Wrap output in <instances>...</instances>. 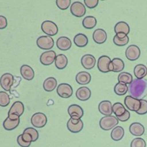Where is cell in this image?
Listing matches in <instances>:
<instances>
[{
  "label": "cell",
  "instance_id": "obj_1",
  "mask_svg": "<svg viewBox=\"0 0 147 147\" xmlns=\"http://www.w3.org/2000/svg\"><path fill=\"white\" fill-rule=\"evenodd\" d=\"M130 96L137 99H142L147 95V80L145 79H135L128 87Z\"/></svg>",
  "mask_w": 147,
  "mask_h": 147
},
{
  "label": "cell",
  "instance_id": "obj_2",
  "mask_svg": "<svg viewBox=\"0 0 147 147\" xmlns=\"http://www.w3.org/2000/svg\"><path fill=\"white\" fill-rule=\"evenodd\" d=\"M118 124V119L114 115L104 116L99 121V126L103 130H110Z\"/></svg>",
  "mask_w": 147,
  "mask_h": 147
},
{
  "label": "cell",
  "instance_id": "obj_3",
  "mask_svg": "<svg viewBox=\"0 0 147 147\" xmlns=\"http://www.w3.org/2000/svg\"><path fill=\"white\" fill-rule=\"evenodd\" d=\"M14 77L10 73L3 74L0 78V85L6 91H10L14 83Z\"/></svg>",
  "mask_w": 147,
  "mask_h": 147
},
{
  "label": "cell",
  "instance_id": "obj_4",
  "mask_svg": "<svg viewBox=\"0 0 147 147\" xmlns=\"http://www.w3.org/2000/svg\"><path fill=\"white\" fill-rule=\"evenodd\" d=\"M41 28L42 31L47 36H55L58 33V27L57 25L52 21L46 20L41 24Z\"/></svg>",
  "mask_w": 147,
  "mask_h": 147
},
{
  "label": "cell",
  "instance_id": "obj_5",
  "mask_svg": "<svg viewBox=\"0 0 147 147\" xmlns=\"http://www.w3.org/2000/svg\"><path fill=\"white\" fill-rule=\"evenodd\" d=\"M37 45L38 48L44 50H49L54 46V40L49 36H41L36 41Z\"/></svg>",
  "mask_w": 147,
  "mask_h": 147
},
{
  "label": "cell",
  "instance_id": "obj_6",
  "mask_svg": "<svg viewBox=\"0 0 147 147\" xmlns=\"http://www.w3.org/2000/svg\"><path fill=\"white\" fill-rule=\"evenodd\" d=\"M30 122L32 125L37 128L43 127L47 123V117L42 113L38 112L34 113L31 117Z\"/></svg>",
  "mask_w": 147,
  "mask_h": 147
},
{
  "label": "cell",
  "instance_id": "obj_7",
  "mask_svg": "<svg viewBox=\"0 0 147 147\" xmlns=\"http://www.w3.org/2000/svg\"><path fill=\"white\" fill-rule=\"evenodd\" d=\"M56 92L59 96L63 98H68L72 95L73 89L69 84L63 83L58 85Z\"/></svg>",
  "mask_w": 147,
  "mask_h": 147
},
{
  "label": "cell",
  "instance_id": "obj_8",
  "mask_svg": "<svg viewBox=\"0 0 147 147\" xmlns=\"http://www.w3.org/2000/svg\"><path fill=\"white\" fill-rule=\"evenodd\" d=\"M71 14L76 17H82L84 16L86 12V9L84 5L79 1L73 2L70 7Z\"/></svg>",
  "mask_w": 147,
  "mask_h": 147
},
{
  "label": "cell",
  "instance_id": "obj_9",
  "mask_svg": "<svg viewBox=\"0 0 147 147\" xmlns=\"http://www.w3.org/2000/svg\"><path fill=\"white\" fill-rule=\"evenodd\" d=\"M141 54L140 48L136 45H130L125 51V56L130 61H135L137 60Z\"/></svg>",
  "mask_w": 147,
  "mask_h": 147
},
{
  "label": "cell",
  "instance_id": "obj_10",
  "mask_svg": "<svg viewBox=\"0 0 147 147\" xmlns=\"http://www.w3.org/2000/svg\"><path fill=\"white\" fill-rule=\"evenodd\" d=\"M56 57V54L54 51H47L41 53L40 57V61L42 65H49L55 61Z\"/></svg>",
  "mask_w": 147,
  "mask_h": 147
},
{
  "label": "cell",
  "instance_id": "obj_11",
  "mask_svg": "<svg viewBox=\"0 0 147 147\" xmlns=\"http://www.w3.org/2000/svg\"><path fill=\"white\" fill-rule=\"evenodd\" d=\"M124 103L126 107L130 111L137 112L140 107L141 103L139 99L133 98L130 95L125 96Z\"/></svg>",
  "mask_w": 147,
  "mask_h": 147
},
{
  "label": "cell",
  "instance_id": "obj_12",
  "mask_svg": "<svg viewBox=\"0 0 147 147\" xmlns=\"http://www.w3.org/2000/svg\"><path fill=\"white\" fill-rule=\"evenodd\" d=\"M111 60L106 55H102L99 57L97 62V67L99 71L103 73L110 72L109 65Z\"/></svg>",
  "mask_w": 147,
  "mask_h": 147
},
{
  "label": "cell",
  "instance_id": "obj_13",
  "mask_svg": "<svg viewBox=\"0 0 147 147\" xmlns=\"http://www.w3.org/2000/svg\"><path fill=\"white\" fill-rule=\"evenodd\" d=\"M68 113L70 118L72 119H80L84 114L83 109L80 106L76 104L71 105L68 108Z\"/></svg>",
  "mask_w": 147,
  "mask_h": 147
},
{
  "label": "cell",
  "instance_id": "obj_14",
  "mask_svg": "<svg viewBox=\"0 0 147 147\" xmlns=\"http://www.w3.org/2000/svg\"><path fill=\"white\" fill-rule=\"evenodd\" d=\"M81 64L86 69L93 68L96 64L95 57L91 54H86L81 58Z\"/></svg>",
  "mask_w": 147,
  "mask_h": 147
},
{
  "label": "cell",
  "instance_id": "obj_15",
  "mask_svg": "<svg viewBox=\"0 0 147 147\" xmlns=\"http://www.w3.org/2000/svg\"><path fill=\"white\" fill-rule=\"evenodd\" d=\"M98 110L105 116L111 115L113 113V105L111 102L107 100L101 101L98 105Z\"/></svg>",
  "mask_w": 147,
  "mask_h": 147
},
{
  "label": "cell",
  "instance_id": "obj_16",
  "mask_svg": "<svg viewBox=\"0 0 147 147\" xmlns=\"http://www.w3.org/2000/svg\"><path fill=\"white\" fill-rule=\"evenodd\" d=\"M107 38V33L106 31L102 29H96L93 32L92 38L94 41L98 44H102L105 42Z\"/></svg>",
  "mask_w": 147,
  "mask_h": 147
},
{
  "label": "cell",
  "instance_id": "obj_17",
  "mask_svg": "<svg viewBox=\"0 0 147 147\" xmlns=\"http://www.w3.org/2000/svg\"><path fill=\"white\" fill-rule=\"evenodd\" d=\"M76 98L81 101H86L90 99L91 95V91L87 87L83 86L79 87L76 91Z\"/></svg>",
  "mask_w": 147,
  "mask_h": 147
},
{
  "label": "cell",
  "instance_id": "obj_18",
  "mask_svg": "<svg viewBox=\"0 0 147 147\" xmlns=\"http://www.w3.org/2000/svg\"><path fill=\"white\" fill-rule=\"evenodd\" d=\"M72 42L71 40L65 36H61L57 38L56 41V47L61 51H67L71 48Z\"/></svg>",
  "mask_w": 147,
  "mask_h": 147
},
{
  "label": "cell",
  "instance_id": "obj_19",
  "mask_svg": "<svg viewBox=\"0 0 147 147\" xmlns=\"http://www.w3.org/2000/svg\"><path fill=\"white\" fill-rule=\"evenodd\" d=\"M125 67V63L120 58H114L111 60L109 65L110 71L114 72H119L122 71Z\"/></svg>",
  "mask_w": 147,
  "mask_h": 147
},
{
  "label": "cell",
  "instance_id": "obj_20",
  "mask_svg": "<svg viewBox=\"0 0 147 147\" xmlns=\"http://www.w3.org/2000/svg\"><path fill=\"white\" fill-rule=\"evenodd\" d=\"M20 73L22 77L27 80H31L34 77V70L27 64H24L21 67Z\"/></svg>",
  "mask_w": 147,
  "mask_h": 147
},
{
  "label": "cell",
  "instance_id": "obj_21",
  "mask_svg": "<svg viewBox=\"0 0 147 147\" xmlns=\"http://www.w3.org/2000/svg\"><path fill=\"white\" fill-rule=\"evenodd\" d=\"M75 80L79 84L86 85L91 82V76L88 72L80 71L76 74Z\"/></svg>",
  "mask_w": 147,
  "mask_h": 147
},
{
  "label": "cell",
  "instance_id": "obj_22",
  "mask_svg": "<svg viewBox=\"0 0 147 147\" xmlns=\"http://www.w3.org/2000/svg\"><path fill=\"white\" fill-rule=\"evenodd\" d=\"M130 133L135 136H141L145 132L144 126L140 122H133L129 126Z\"/></svg>",
  "mask_w": 147,
  "mask_h": 147
},
{
  "label": "cell",
  "instance_id": "obj_23",
  "mask_svg": "<svg viewBox=\"0 0 147 147\" xmlns=\"http://www.w3.org/2000/svg\"><path fill=\"white\" fill-rule=\"evenodd\" d=\"M24 105L21 101H16L10 107L7 114H16L21 117L24 112Z\"/></svg>",
  "mask_w": 147,
  "mask_h": 147
},
{
  "label": "cell",
  "instance_id": "obj_24",
  "mask_svg": "<svg viewBox=\"0 0 147 147\" xmlns=\"http://www.w3.org/2000/svg\"><path fill=\"white\" fill-rule=\"evenodd\" d=\"M133 72L137 79H142L147 75V67L144 64H138L134 67Z\"/></svg>",
  "mask_w": 147,
  "mask_h": 147
},
{
  "label": "cell",
  "instance_id": "obj_25",
  "mask_svg": "<svg viewBox=\"0 0 147 147\" xmlns=\"http://www.w3.org/2000/svg\"><path fill=\"white\" fill-rule=\"evenodd\" d=\"M42 86L45 91L51 92L57 87V80L53 77H49L44 81Z\"/></svg>",
  "mask_w": 147,
  "mask_h": 147
},
{
  "label": "cell",
  "instance_id": "obj_26",
  "mask_svg": "<svg viewBox=\"0 0 147 147\" xmlns=\"http://www.w3.org/2000/svg\"><path fill=\"white\" fill-rule=\"evenodd\" d=\"M56 67L59 69H64L68 64V59L64 54H59L56 55L55 60Z\"/></svg>",
  "mask_w": 147,
  "mask_h": 147
},
{
  "label": "cell",
  "instance_id": "obj_27",
  "mask_svg": "<svg viewBox=\"0 0 147 147\" xmlns=\"http://www.w3.org/2000/svg\"><path fill=\"white\" fill-rule=\"evenodd\" d=\"M125 134L124 129L120 126H115L111 132V138L115 141H118L122 139Z\"/></svg>",
  "mask_w": 147,
  "mask_h": 147
},
{
  "label": "cell",
  "instance_id": "obj_28",
  "mask_svg": "<svg viewBox=\"0 0 147 147\" xmlns=\"http://www.w3.org/2000/svg\"><path fill=\"white\" fill-rule=\"evenodd\" d=\"M74 42L76 46L78 47H84L87 45L88 39L84 34L78 33L75 36Z\"/></svg>",
  "mask_w": 147,
  "mask_h": 147
},
{
  "label": "cell",
  "instance_id": "obj_29",
  "mask_svg": "<svg viewBox=\"0 0 147 147\" xmlns=\"http://www.w3.org/2000/svg\"><path fill=\"white\" fill-rule=\"evenodd\" d=\"M20 122V119H12L7 117L3 122V127L6 130H12L18 126Z\"/></svg>",
  "mask_w": 147,
  "mask_h": 147
},
{
  "label": "cell",
  "instance_id": "obj_30",
  "mask_svg": "<svg viewBox=\"0 0 147 147\" xmlns=\"http://www.w3.org/2000/svg\"><path fill=\"white\" fill-rule=\"evenodd\" d=\"M67 127L69 131L73 133H78L80 132L83 128V122L82 119L77 123H74L69 119L67 123Z\"/></svg>",
  "mask_w": 147,
  "mask_h": 147
},
{
  "label": "cell",
  "instance_id": "obj_31",
  "mask_svg": "<svg viewBox=\"0 0 147 147\" xmlns=\"http://www.w3.org/2000/svg\"><path fill=\"white\" fill-rule=\"evenodd\" d=\"M115 33H123L127 35L130 32V26L129 25L124 21H119L117 22L114 26Z\"/></svg>",
  "mask_w": 147,
  "mask_h": 147
},
{
  "label": "cell",
  "instance_id": "obj_32",
  "mask_svg": "<svg viewBox=\"0 0 147 147\" xmlns=\"http://www.w3.org/2000/svg\"><path fill=\"white\" fill-rule=\"evenodd\" d=\"M97 23L96 19L95 17L88 16L83 18L82 21V25L84 28L87 29H91L94 28Z\"/></svg>",
  "mask_w": 147,
  "mask_h": 147
},
{
  "label": "cell",
  "instance_id": "obj_33",
  "mask_svg": "<svg viewBox=\"0 0 147 147\" xmlns=\"http://www.w3.org/2000/svg\"><path fill=\"white\" fill-rule=\"evenodd\" d=\"M128 89L129 88L127 84L122 82H118L115 85L114 91L117 95L121 96L126 94L128 91Z\"/></svg>",
  "mask_w": 147,
  "mask_h": 147
},
{
  "label": "cell",
  "instance_id": "obj_34",
  "mask_svg": "<svg viewBox=\"0 0 147 147\" xmlns=\"http://www.w3.org/2000/svg\"><path fill=\"white\" fill-rule=\"evenodd\" d=\"M133 80L132 75L127 72H121L118 76V82H122L126 84H130L132 82Z\"/></svg>",
  "mask_w": 147,
  "mask_h": 147
},
{
  "label": "cell",
  "instance_id": "obj_35",
  "mask_svg": "<svg viewBox=\"0 0 147 147\" xmlns=\"http://www.w3.org/2000/svg\"><path fill=\"white\" fill-rule=\"evenodd\" d=\"M125 111V107L120 102H116L113 105V113H114L116 117L123 114Z\"/></svg>",
  "mask_w": 147,
  "mask_h": 147
},
{
  "label": "cell",
  "instance_id": "obj_36",
  "mask_svg": "<svg viewBox=\"0 0 147 147\" xmlns=\"http://www.w3.org/2000/svg\"><path fill=\"white\" fill-rule=\"evenodd\" d=\"M10 102L9 94L5 91H0V106L6 107Z\"/></svg>",
  "mask_w": 147,
  "mask_h": 147
},
{
  "label": "cell",
  "instance_id": "obj_37",
  "mask_svg": "<svg viewBox=\"0 0 147 147\" xmlns=\"http://www.w3.org/2000/svg\"><path fill=\"white\" fill-rule=\"evenodd\" d=\"M129 41V38L128 36H126L125 38H119L116 35L113 37V42L115 45L119 47L125 46L127 44Z\"/></svg>",
  "mask_w": 147,
  "mask_h": 147
},
{
  "label": "cell",
  "instance_id": "obj_38",
  "mask_svg": "<svg viewBox=\"0 0 147 147\" xmlns=\"http://www.w3.org/2000/svg\"><path fill=\"white\" fill-rule=\"evenodd\" d=\"M146 142L142 138H134L130 143V147H146Z\"/></svg>",
  "mask_w": 147,
  "mask_h": 147
},
{
  "label": "cell",
  "instance_id": "obj_39",
  "mask_svg": "<svg viewBox=\"0 0 147 147\" xmlns=\"http://www.w3.org/2000/svg\"><path fill=\"white\" fill-rule=\"evenodd\" d=\"M24 132L28 133L31 135V136L32 137L33 142L36 141L38 138V137H39L38 132L36 129H34L33 127H27L24 130Z\"/></svg>",
  "mask_w": 147,
  "mask_h": 147
},
{
  "label": "cell",
  "instance_id": "obj_40",
  "mask_svg": "<svg viewBox=\"0 0 147 147\" xmlns=\"http://www.w3.org/2000/svg\"><path fill=\"white\" fill-rule=\"evenodd\" d=\"M56 4L61 10H64L67 9L71 5L70 0H56Z\"/></svg>",
  "mask_w": 147,
  "mask_h": 147
},
{
  "label": "cell",
  "instance_id": "obj_41",
  "mask_svg": "<svg viewBox=\"0 0 147 147\" xmlns=\"http://www.w3.org/2000/svg\"><path fill=\"white\" fill-rule=\"evenodd\" d=\"M141 106L140 109L136 112L138 115H144L147 113V100L145 99H140Z\"/></svg>",
  "mask_w": 147,
  "mask_h": 147
},
{
  "label": "cell",
  "instance_id": "obj_42",
  "mask_svg": "<svg viewBox=\"0 0 147 147\" xmlns=\"http://www.w3.org/2000/svg\"><path fill=\"white\" fill-rule=\"evenodd\" d=\"M84 3L88 8L93 9L97 6L99 3V1L98 0H84Z\"/></svg>",
  "mask_w": 147,
  "mask_h": 147
},
{
  "label": "cell",
  "instance_id": "obj_43",
  "mask_svg": "<svg viewBox=\"0 0 147 147\" xmlns=\"http://www.w3.org/2000/svg\"><path fill=\"white\" fill-rule=\"evenodd\" d=\"M130 117V114L129 113V111L127 110H126L125 112L123 114H122L121 116L119 117H117V118L118 119V121H120L121 122H125L127 121Z\"/></svg>",
  "mask_w": 147,
  "mask_h": 147
},
{
  "label": "cell",
  "instance_id": "obj_44",
  "mask_svg": "<svg viewBox=\"0 0 147 147\" xmlns=\"http://www.w3.org/2000/svg\"><path fill=\"white\" fill-rule=\"evenodd\" d=\"M17 141L18 144L21 147H29L31 144V143H30V142H26L24 141H23V140L22 139V137H21V134H20L17 137Z\"/></svg>",
  "mask_w": 147,
  "mask_h": 147
},
{
  "label": "cell",
  "instance_id": "obj_45",
  "mask_svg": "<svg viewBox=\"0 0 147 147\" xmlns=\"http://www.w3.org/2000/svg\"><path fill=\"white\" fill-rule=\"evenodd\" d=\"M21 137L23 141H24L26 142H30L31 143L33 142V139L31 135L28 133H24L23 132L22 134H21Z\"/></svg>",
  "mask_w": 147,
  "mask_h": 147
},
{
  "label": "cell",
  "instance_id": "obj_46",
  "mask_svg": "<svg viewBox=\"0 0 147 147\" xmlns=\"http://www.w3.org/2000/svg\"><path fill=\"white\" fill-rule=\"evenodd\" d=\"M7 25V21L6 18L3 16H0V29L6 28Z\"/></svg>",
  "mask_w": 147,
  "mask_h": 147
}]
</instances>
